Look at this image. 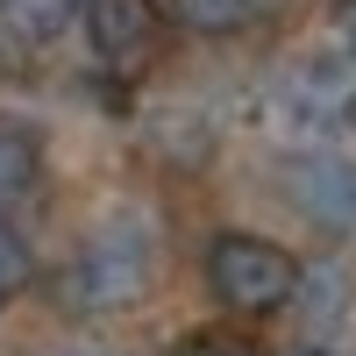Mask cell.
Listing matches in <instances>:
<instances>
[{"label": "cell", "mask_w": 356, "mask_h": 356, "mask_svg": "<svg viewBox=\"0 0 356 356\" xmlns=\"http://www.w3.org/2000/svg\"><path fill=\"white\" fill-rule=\"evenodd\" d=\"M150 271H157V221L122 207L107 214L93 235L79 243L72 271H65V300L79 314H114V307H136L150 292Z\"/></svg>", "instance_id": "1"}, {"label": "cell", "mask_w": 356, "mask_h": 356, "mask_svg": "<svg viewBox=\"0 0 356 356\" xmlns=\"http://www.w3.org/2000/svg\"><path fill=\"white\" fill-rule=\"evenodd\" d=\"M207 285L228 314H278L300 292V257L271 235H214L207 243Z\"/></svg>", "instance_id": "2"}, {"label": "cell", "mask_w": 356, "mask_h": 356, "mask_svg": "<svg viewBox=\"0 0 356 356\" xmlns=\"http://www.w3.org/2000/svg\"><path fill=\"white\" fill-rule=\"evenodd\" d=\"M285 193L307 221L335 228V235H356V157L342 150H307L285 164Z\"/></svg>", "instance_id": "3"}, {"label": "cell", "mask_w": 356, "mask_h": 356, "mask_svg": "<svg viewBox=\"0 0 356 356\" xmlns=\"http://www.w3.org/2000/svg\"><path fill=\"white\" fill-rule=\"evenodd\" d=\"M86 43L107 72H143L157 50V8L150 0H86Z\"/></svg>", "instance_id": "4"}, {"label": "cell", "mask_w": 356, "mask_h": 356, "mask_svg": "<svg viewBox=\"0 0 356 356\" xmlns=\"http://www.w3.org/2000/svg\"><path fill=\"white\" fill-rule=\"evenodd\" d=\"M285 114L300 122L307 136H342L349 122H356V86L335 72V65H300L292 72V86H285Z\"/></svg>", "instance_id": "5"}, {"label": "cell", "mask_w": 356, "mask_h": 356, "mask_svg": "<svg viewBox=\"0 0 356 356\" xmlns=\"http://www.w3.org/2000/svg\"><path fill=\"white\" fill-rule=\"evenodd\" d=\"M86 15V0H0V29L22 43H57Z\"/></svg>", "instance_id": "6"}, {"label": "cell", "mask_w": 356, "mask_h": 356, "mask_svg": "<svg viewBox=\"0 0 356 356\" xmlns=\"http://www.w3.org/2000/svg\"><path fill=\"white\" fill-rule=\"evenodd\" d=\"M43 178V150L22 122H0V207H22Z\"/></svg>", "instance_id": "7"}, {"label": "cell", "mask_w": 356, "mask_h": 356, "mask_svg": "<svg viewBox=\"0 0 356 356\" xmlns=\"http://www.w3.org/2000/svg\"><path fill=\"white\" fill-rule=\"evenodd\" d=\"M171 15L200 29V36H235V29H250L264 15V0H171Z\"/></svg>", "instance_id": "8"}, {"label": "cell", "mask_w": 356, "mask_h": 356, "mask_svg": "<svg viewBox=\"0 0 356 356\" xmlns=\"http://www.w3.org/2000/svg\"><path fill=\"white\" fill-rule=\"evenodd\" d=\"M29 285V250H22V235L0 221V314H8V300Z\"/></svg>", "instance_id": "9"}, {"label": "cell", "mask_w": 356, "mask_h": 356, "mask_svg": "<svg viewBox=\"0 0 356 356\" xmlns=\"http://www.w3.org/2000/svg\"><path fill=\"white\" fill-rule=\"evenodd\" d=\"M178 356H264L257 342H243V335H193V342H178Z\"/></svg>", "instance_id": "10"}, {"label": "cell", "mask_w": 356, "mask_h": 356, "mask_svg": "<svg viewBox=\"0 0 356 356\" xmlns=\"http://www.w3.org/2000/svg\"><path fill=\"white\" fill-rule=\"evenodd\" d=\"M335 29H342V43H349V57H356V0H335Z\"/></svg>", "instance_id": "11"}, {"label": "cell", "mask_w": 356, "mask_h": 356, "mask_svg": "<svg viewBox=\"0 0 356 356\" xmlns=\"http://www.w3.org/2000/svg\"><path fill=\"white\" fill-rule=\"evenodd\" d=\"M0 72H8V43H0Z\"/></svg>", "instance_id": "12"}]
</instances>
